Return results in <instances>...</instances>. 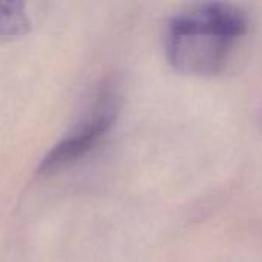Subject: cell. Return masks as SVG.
<instances>
[{"label":"cell","mask_w":262,"mask_h":262,"mask_svg":"<svg viewBox=\"0 0 262 262\" xmlns=\"http://www.w3.org/2000/svg\"><path fill=\"white\" fill-rule=\"evenodd\" d=\"M249 29L246 12L224 2L192 5L175 14L164 31L169 64L186 75H215Z\"/></svg>","instance_id":"1"},{"label":"cell","mask_w":262,"mask_h":262,"mask_svg":"<svg viewBox=\"0 0 262 262\" xmlns=\"http://www.w3.org/2000/svg\"><path fill=\"white\" fill-rule=\"evenodd\" d=\"M120 112V94L114 83H101L71 130L45 155L40 173L61 169L94 150L112 130Z\"/></svg>","instance_id":"2"},{"label":"cell","mask_w":262,"mask_h":262,"mask_svg":"<svg viewBox=\"0 0 262 262\" xmlns=\"http://www.w3.org/2000/svg\"><path fill=\"white\" fill-rule=\"evenodd\" d=\"M28 29L29 20L25 12V5L20 2H0V37H20Z\"/></svg>","instance_id":"3"}]
</instances>
